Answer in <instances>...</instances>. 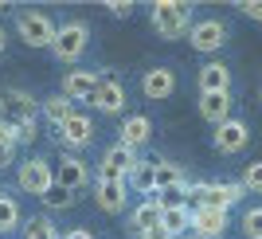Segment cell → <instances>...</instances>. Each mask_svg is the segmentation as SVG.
<instances>
[{
  "label": "cell",
  "mask_w": 262,
  "mask_h": 239,
  "mask_svg": "<svg viewBox=\"0 0 262 239\" xmlns=\"http://www.w3.org/2000/svg\"><path fill=\"white\" fill-rule=\"evenodd\" d=\"M192 4L188 0H153L149 8V24L161 39H184L188 28H192Z\"/></svg>",
  "instance_id": "6da1fadb"
},
{
  "label": "cell",
  "mask_w": 262,
  "mask_h": 239,
  "mask_svg": "<svg viewBox=\"0 0 262 239\" xmlns=\"http://www.w3.org/2000/svg\"><path fill=\"white\" fill-rule=\"evenodd\" d=\"M90 47V28L82 20H67L55 28V39H51V55L59 63H78Z\"/></svg>",
  "instance_id": "7a4b0ae2"
},
{
  "label": "cell",
  "mask_w": 262,
  "mask_h": 239,
  "mask_svg": "<svg viewBox=\"0 0 262 239\" xmlns=\"http://www.w3.org/2000/svg\"><path fill=\"white\" fill-rule=\"evenodd\" d=\"M86 102L98 110V114H110V118H118L121 110H125V102H129V94H125V83H121L114 71H98V87L90 90Z\"/></svg>",
  "instance_id": "3957f363"
},
{
  "label": "cell",
  "mask_w": 262,
  "mask_h": 239,
  "mask_svg": "<svg viewBox=\"0 0 262 239\" xmlns=\"http://www.w3.org/2000/svg\"><path fill=\"white\" fill-rule=\"evenodd\" d=\"M16 185H20V192L39 196V200H43V196L55 188V169H51V161H43V157H24L20 169H16Z\"/></svg>",
  "instance_id": "277c9868"
},
{
  "label": "cell",
  "mask_w": 262,
  "mask_h": 239,
  "mask_svg": "<svg viewBox=\"0 0 262 239\" xmlns=\"http://www.w3.org/2000/svg\"><path fill=\"white\" fill-rule=\"evenodd\" d=\"M55 145H63L67 153H78V149H86V145H94V122L75 110L67 122L55 126Z\"/></svg>",
  "instance_id": "5b68a950"
},
{
  "label": "cell",
  "mask_w": 262,
  "mask_h": 239,
  "mask_svg": "<svg viewBox=\"0 0 262 239\" xmlns=\"http://www.w3.org/2000/svg\"><path fill=\"white\" fill-rule=\"evenodd\" d=\"M247 142H251V126L239 122V118H227L223 126L211 130V145H215L219 157H239L247 149Z\"/></svg>",
  "instance_id": "8992f818"
},
{
  "label": "cell",
  "mask_w": 262,
  "mask_h": 239,
  "mask_svg": "<svg viewBox=\"0 0 262 239\" xmlns=\"http://www.w3.org/2000/svg\"><path fill=\"white\" fill-rule=\"evenodd\" d=\"M0 118L4 122H35L39 118V102L20 87H4L0 90Z\"/></svg>",
  "instance_id": "52a82bcc"
},
{
  "label": "cell",
  "mask_w": 262,
  "mask_h": 239,
  "mask_svg": "<svg viewBox=\"0 0 262 239\" xmlns=\"http://www.w3.org/2000/svg\"><path fill=\"white\" fill-rule=\"evenodd\" d=\"M188 44L196 47L200 55H215L219 47L227 44V24L215 20V16H208V20H196L192 28H188Z\"/></svg>",
  "instance_id": "ba28073f"
},
{
  "label": "cell",
  "mask_w": 262,
  "mask_h": 239,
  "mask_svg": "<svg viewBox=\"0 0 262 239\" xmlns=\"http://www.w3.org/2000/svg\"><path fill=\"white\" fill-rule=\"evenodd\" d=\"M55 169V188H67V192H82L90 185V165L78 157V153H63Z\"/></svg>",
  "instance_id": "9c48e42d"
},
{
  "label": "cell",
  "mask_w": 262,
  "mask_h": 239,
  "mask_svg": "<svg viewBox=\"0 0 262 239\" xmlns=\"http://www.w3.org/2000/svg\"><path fill=\"white\" fill-rule=\"evenodd\" d=\"M16 32L28 47H51L55 39V24L43 12H16Z\"/></svg>",
  "instance_id": "30bf717a"
},
{
  "label": "cell",
  "mask_w": 262,
  "mask_h": 239,
  "mask_svg": "<svg viewBox=\"0 0 262 239\" xmlns=\"http://www.w3.org/2000/svg\"><path fill=\"white\" fill-rule=\"evenodd\" d=\"M227 224L231 216L227 212H219V208H192V220H188V231L196 239H223L227 235Z\"/></svg>",
  "instance_id": "8fae6325"
},
{
  "label": "cell",
  "mask_w": 262,
  "mask_h": 239,
  "mask_svg": "<svg viewBox=\"0 0 262 239\" xmlns=\"http://www.w3.org/2000/svg\"><path fill=\"white\" fill-rule=\"evenodd\" d=\"M133 165H137V153L114 142L106 153H102V161H98V181H125Z\"/></svg>",
  "instance_id": "7c38bea8"
},
{
  "label": "cell",
  "mask_w": 262,
  "mask_h": 239,
  "mask_svg": "<svg viewBox=\"0 0 262 239\" xmlns=\"http://www.w3.org/2000/svg\"><path fill=\"white\" fill-rule=\"evenodd\" d=\"M243 185H227V181H204V188H200V204L204 208H219V212H231V208L243 200ZM196 204V208H200Z\"/></svg>",
  "instance_id": "4fadbf2b"
},
{
  "label": "cell",
  "mask_w": 262,
  "mask_h": 239,
  "mask_svg": "<svg viewBox=\"0 0 262 239\" xmlns=\"http://www.w3.org/2000/svg\"><path fill=\"white\" fill-rule=\"evenodd\" d=\"M94 87H98V71H86V67H71V71L63 75V83H59V94H63L67 102H86Z\"/></svg>",
  "instance_id": "5bb4252c"
},
{
  "label": "cell",
  "mask_w": 262,
  "mask_h": 239,
  "mask_svg": "<svg viewBox=\"0 0 262 239\" xmlns=\"http://www.w3.org/2000/svg\"><path fill=\"white\" fill-rule=\"evenodd\" d=\"M94 204H98L106 216H121L125 204H129L125 181H94Z\"/></svg>",
  "instance_id": "9a60e30c"
},
{
  "label": "cell",
  "mask_w": 262,
  "mask_h": 239,
  "mask_svg": "<svg viewBox=\"0 0 262 239\" xmlns=\"http://www.w3.org/2000/svg\"><path fill=\"white\" fill-rule=\"evenodd\" d=\"M141 94L153 98V102H164V98L176 94V71L172 67H149L141 75Z\"/></svg>",
  "instance_id": "2e32d148"
},
{
  "label": "cell",
  "mask_w": 262,
  "mask_h": 239,
  "mask_svg": "<svg viewBox=\"0 0 262 239\" xmlns=\"http://www.w3.org/2000/svg\"><path fill=\"white\" fill-rule=\"evenodd\" d=\"M153 137V122L145 118V114H125L121 118V130H118V145H125V149H141L145 142Z\"/></svg>",
  "instance_id": "e0dca14e"
},
{
  "label": "cell",
  "mask_w": 262,
  "mask_h": 239,
  "mask_svg": "<svg viewBox=\"0 0 262 239\" xmlns=\"http://www.w3.org/2000/svg\"><path fill=\"white\" fill-rule=\"evenodd\" d=\"M231 106H235L231 90H219V94H200V106L196 110H200V118L215 130V126H223V122L231 118Z\"/></svg>",
  "instance_id": "ac0fdd59"
},
{
  "label": "cell",
  "mask_w": 262,
  "mask_h": 239,
  "mask_svg": "<svg viewBox=\"0 0 262 239\" xmlns=\"http://www.w3.org/2000/svg\"><path fill=\"white\" fill-rule=\"evenodd\" d=\"M196 87H200V94H219V90H231V67L219 63V59L204 63V67H200V75H196Z\"/></svg>",
  "instance_id": "d6986e66"
},
{
  "label": "cell",
  "mask_w": 262,
  "mask_h": 239,
  "mask_svg": "<svg viewBox=\"0 0 262 239\" xmlns=\"http://www.w3.org/2000/svg\"><path fill=\"white\" fill-rule=\"evenodd\" d=\"M157 220H161V204H157V196H145L129 212V235H141V231L157 228Z\"/></svg>",
  "instance_id": "ffe728a7"
},
{
  "label": "cell",
  "mask_w": 262,
  "mask_h": 239,
  "mask_svg": "<svg viewBox=\"0 0 262 239\" xmlns=\"http://www.w3.org/2000/svg\"><path fill=\"white\" fill-rule=\"evenodd\" d=\"M184 181H188V176H184V165L168 161V157H157V161H153V192H164V188L184 185Z\"/></svg>",
  "instance_id": "44dd1931"
},
{
  "label": "cell",
  "mask_w": 262,
  "mask_h": 239,
  "mask_svg": "<svg viewBox=\"0 0 262 239\" xmlns=\"http://www.w3.org/2000/svg\"><path fill=\"white\" fill-rule=\"evenodd\" d=\"M153 161H157V157H137V165H133L129 176H125V188H129V192L157 196L153 192Z\"/></svg>",
  "instance_id": "7402d4cb"
},
{
  "label": "cell",
  "mask_w": 262,
  "mask_h": 239,
  "mask_svg": "<svg viewBox=\"0 0 262 239\" xmlns=\"http://www.w3.org/2000/svg\"><path fill=\"white\" fill-rule=\"evenodd\" d=\"M71 114H75V102H67V98L59 94V90H55V94H47L43 102H39V118H43L47 126H51V130L59 126V122H67Z\"/></svg>",
  "instance_id": "603a6c76"
},
{
  "label": "cell",
  "mask_w": 262,
  "mask_h": 239,
  "mask_svg": "<svg viewBox=\"0 0 262 239\" xmlns=\"http://www.w3.org/2000/svg\"><path fill=\"white\" fill-rule=\"evenodd\" d=\"M188 220H192V208H161V220L157 228L168 231V235H188Z\"/></svg>",
  "instance_id": "cb8c5ba5"
},
{
  "label": "cell",
  "mask_w": 262,
  "mask_h": 239,
  "mask_svg": "<svg viewBox=\"0 0 262 239\" xmlns=\"http://www.w3.org/2000/svg\"><path fill=\"white\" fill-rule=\"evenodd\" d=\"M63 231L55 228L47 216H32L28 220V228H24V239H59Z\"/></svg>",
  "instance_id": "d4e9b609"
},
{
  "label": "cell",
  "mask_w": 262,
  "mask_h": 239,
  "mask_svg": "<svg viewBox=\"0 0 262 239\" xmlns=\"http://www.w3.org/2000/svg\"><path fill=\"white\" fill-rule=\"evenodd\" d=\"M20 228V204L8 192H0V231H16Z\"/></svg>",
  "instance_id": "484cf974"
},
{
  "label": "cell",
  "mask_w": 262,
  "mask_h": 239,
  "mask_svg": "<svg viewBox=\"0 0 262 239\" xmlns=\"http://www.w3.org/2000/svg\"><path fill=\"white\" fill-rule=\"evenodd\" d=\"M243 192H262V161H251L247 165V173H243Z\"/></svg>",
  "instance_id": "4316f807"
},
{
  "label": "cell",
  "mask_w": 262,
  "mask_h": 239,
  "mask_svg": "<svg viewBox=\"0 0 262 239\" xmlns=\"http://www.w3.org/2000/svg\"><path fill=\"white\" fill-rule=\"evenodd\" d=\"M243 231H247V239H262V208L243 212Z\"/></svg>",
  "instance_id": "83f0119b"
},
{
  "label": "cell",
  "mask_w": 262,
  "mask_h": 239,
  "mask_svg": "<svg viewBox=\"0 0 262 239\" xmlns=\"http://www.w3.org/2000/svg\"><path fill=\"white\" fill-rule=\"evenodd\" d=\"M39 142V126L35 122H16V145H35Z\"/></svg>",
  "instance_id": "f1b7e54d"
},
{
  "label": "cell",
  "mask_w": 262,
  "mask_h": 239,
  "mask_svg": "<svg viewBox=\"0 0 262 239\" xmlns=\"http://www.w3.org/2000/svg\"><path fill=\"white\" fill-rule=\"evenodd\" d=\"M75 196H78V192H67V188H51V192L43 196V204H47V208H71V204H75Z\"/></svg>",
  "instance_id": "f546056e"
},
{
  "label": "cell",
  "mask_w": 262,
  "mask_h": 239,
  "mask_svg": "<svg viewBox=\"0 0 262 239\" xmlns=\"http://www.w3.org/2000/svg\"><path fill=\"white\" fill-rule=\"evenodd\" d=\"M102 8H106L110 16H118V20H125V16H129V12H133V0H106Z\"/></svg>",
  "instance_id": "4dcf8cb0"
},
{
  "label": "cell",
  "mask_w": 262,
  "mask_h": 239,
  "mask_svg": "<svg viewBox=\"0 0 262 239\" xmlns=\"http://www.w3.org/2000/svg\"><path fill=\"white\" fill-rule=\"evenodd\" d=\"M239 12L247 16V20H262V4H258V0H243Z\"/></svg>",
  "instance_id": "1f68e13d"
},
{
  "label": "cell",
  "mask_w": 262,
  "mask_h": 239,
  "mask_svg": "<svg viewBox=\"0 0 262 239\" xmlns=\"http://www.w3.org/2000/svg\"><path fill=\"white\" fill-rule=\"evenodd\" d=\"M59 239H94V235H90V228H71V231H63Z\"/></svg>",
  "instance_id": "d6a6232c"
},
{
  "label": "cell",
  "mask_w": 262,
  "mask_h": 239,
  "mask_svg": "<svg viewBox=\"0 0 262 239\" xmlns=\"http://www.w3.org/2000/svg\"><path fill=\"white\" fill-rule=\"evenodd\" d=\"M12 161H16V149H8V145H0V169H8Z\"/></svg>",
  "instance_id": "836d02e7"
},
{
  "label": "cell",
  "mask_w": 262,
  "mask_h": 239,
  "mask_svg": "<svg viewBox=\"0 0 262 239\" xmlns=\"http://www.w3.org/2000/svg\"><path fill=\"white\" fill-rule=\"evenodd\" d=\"M137 239H172V235H168V231H161V228H149V231H141Z\"/></svg>",
  "instance_id": "e575fe53"
},
{
  "label": "cell",
  "mask_w": 262,
  "mask_h": 239,
  "mask_svg": "<svg viewBox=\"0 0 262 239\" xmlns=\"http://www.w3.org/2000/svg\"><path fill=\"white\" fill-rule=\"evenodd\" d=\"M4 47H8V35H4V28H0V55H4Z\"/></svg>",
  "instance_id": "d590c367"
},
{
  "label": "cell",
  "mask_w": 262,
  "mask_h": 239,
  "mask_svg": "<svg viewBox=\"0 0 262 239\" xmlns=\"http://www.w3.org/2000/svg\"><path fill=\"white\" fill-rule=\"evenodd\" d=\"M8 8H12V4H4V0H0V12H8Z\"/></svg>",
  "instance_id": "8d00e7d4"
},
{
  "label": "cell",
  "mask_w": 262,
  "mask_h": 239,
  "mask_svg": "<svg viewBox=\"0 0 262 239\" xmlns=\"http://www.w3.org/2000/svg\"><path fill=\"white\" fill-rule=\"evenodd\" d=\"M176 239H196V235H176Z\"/></svg>",
  "instance_id": "74e56055"
}]
</instances>
